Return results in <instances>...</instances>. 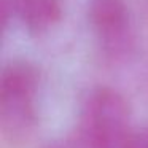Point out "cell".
Returning a JSON list of instances; mask_svg holds the SVG:
<instances>
[{
  "mask_svg": "<svg viewBox=\"0 0 148 148\" xmlns=\"http://www.w3.org/2000/svg\"><path fill=\"white\" fill-rule=\"evenodd\" d=\"M131 108L116 89L99 86L86 96L77 126L100 148H121L127 138Z\"/></svg>",
  "mask_w": 148,
  "mask_h": 148,
  "instance_id": "obj_2",
  "label": "cell"
},
{
  "mask_svg": "<svg viewBox=\"0 0 148 148\" xmlns=\"http://www.w3.org/2000/svg\"><path fill=\"white\" fill-rule=\"evenodd\" d=\"M40 70L29 61L8 62L0 77V129L10 143H23L37 123Z\"/></svg>",
  "mask_w": 148,
  "mask_h": 148,
  "instance_id": "obj_1",
  "label": "cell"
},
{
  "mask_svg": "<svg viewBox=\"0 0 148 148\" xmlns=\"http://www.w3.org/2000/svg\"><path fill=\"white\" fill-rule=\"evenodd\" d=\"M121 148H148V127L131 132Z\"/></svg>",
  "mask_w": 148,
  "mask_h": 148,
  "instance_id": "obj_6",
  "label": "cell"
},
{
  "mask_svg": "<svg viewBox=\"0 0 148 148\" xmlns=\"http://www.w3.org/2000/svg\"><path fill=\"white\" fill-rule=\"evenodd\" d=\"M64 16V0H2V23L18 19L30 35L40 37L54 29Z\"/></svg>",
  "mask_w": 148,
  "mask_h": 148,
  "instance_id": "obj_4",
  "label": "cell"
},
{
  "mask_svg": "<svg viewBox=\"0 0 148 148\" xmlns=\"http://www.w3.org/2000/svg\"><path fill=\"white\" fill-rule=\"evenodd\" d=\"M43 148H100L83 129L75 126L70 132L65 135L56 137L49 140Z\"/></svg>",
  "mask_w": 148,
  "mask_h": 148,
  "instance_id": "obj_5",
  "label": "cell"
},
{
  "mask_svg": "<svg viewBox=\"0 0 148 148\" xmlns=\"http://www.w3.org/2000/svg\"><path fill=\"white\" fill-rule=\"evenodd\" d=\"M88 21L108 59L124 58L134 45L131 11L126 0H88Z\"/></svg>",
  "mask_w": 148,
  "mask_h": 148,
  "instance_id": "obj_3",
  "label": "cell"
}]
</instances>
